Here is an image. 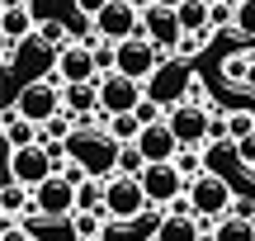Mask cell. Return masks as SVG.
<instances>
[{
	"instance_id": "obj_24",
	"label": "cell",
	"mask_w": 255,
	"mask_h": 241,
	"mask_svg": "<svg viewBox=\"0 0 255 241\" xmlns=\"http://www.w3.org/2000/svg\"><path fill=\"white\" fill-rule=\"evenodd\" d=\"M161 223H165V213H151V208H146L142 218H132V223H128V241H146V237L156 241V232H161Z\"/></svg>"
},
{
	"instance_id": "obj_23",
	"label": "cell",
	"mask_w": 255,
	"mask_h": 241,
	"mask_svg": "<svg viewBox=\"0 0 255 241\" xmlns=\"http://www.w3.org/2000/svg\"><path fill=\"white\" fill-rule=\"evenodd\" d=\"M104 132H109L119 147H128V142H137V137H142V119H137V114H114Z\"/></svg>"
},
{
	"instance_id": "obj_3",
	"label": "cell",
	"mask_w": 255,
	"mask_h": 241,
	"mask_svg": "<svg viewBox=\"0 0 255 241\" xmlns=\"http://www.w3.org/2000/svg\"><path fill=\"white\" fill-rule=\"evenodd\" d=\"M9 104L19 109V119L38 123V128H47V123H52L57 114L66 109V104H62V85H52L47 76H43V81H28V85H24V90H19Z\"/></svg>"
},
{
	"instance_id": "obj_10",
	"label": "cell",
	"mask_w": 255,
	"mask_h": 241,
	"mask_svg": "<svg viewBox=\"0 0 255 241\" xmlns=\"http://www.w3.org/2000/svg\"><path fill=\"white\" fill-rule=\"evenodd\" d=\"M142 81H128V76H119V71H109V76H100V109L109 114H137L142 109Z\"/></svg>"
},
{
	"instance_id": "obj_7",
	"label": "cell",
	"mask_w": 255,
	"mask_h": 241,
	"mask_svg": "<svg viewBox=\"0 0 255 241\" xmlns=\"http://www.w3.org/2000/svg\"><path fill=\"white\" fill-rule=\"evenodd\" d=\"M137 180H142V189H146V199H151V208H170V204H180V199L189 194V180L180 175V166H175V161L146 166Z\"/></svg>"
},
{
	"instance_id": "obj_28",
	"label": "cell",
	"mask_w": 255,
	"mask_h": 241,
	"mask_svg": "<svg viewBox=\"0 0 255 241\" xmlns=\"http://www.w3.org/2000/svg\"><path fill=\"white\" fill-rule=\"evenodd\" d=\"M232 28L255 43V0H237V19H232Z\"/></svg>"
},
{
	"instance_id": "obj_25",
	"label": "cell",
	"mask_w": 255,
	"mask_h": 241,
	"mask_svg": "<svg viewBox=\"0 0 255 241\" xmlns=\"http://www.w3.org/2000/svg\"><path fill=\"white\" fill-rule=\"evenodd\" d=\"M146 170V156L137 142H128V147H119V175H142Z\"/></svg>"
},
{
	"instance_id": "obj_29",
	"label": "cell",
	"mask_w": 255,
	"mask_h": 241,
	"mask_svg": "<svg viewBox=\"0 0 255 241\" xmlns=\"http://www.w3.org/2000/svg\"><path fill=\"white\" fill-rule=\"evenodd\" d=\"M0 241H33V227L19 223V218H5V232H0Z\"/></svg>"
},
{
	"instance_id": "obj_14",
	"label": "cell",
	"mask_w": 255,
	"mask_h": 241,
	"mask_svg": "<svg viewBox=\"0 0 255 241\" xmlns=\"http://www.w3.org/2000/svg\"><path fill=\"white\" fill-rule=\"evenodd\" d=\"M5 43H24L28 33H38V19L28 9V0H5Z\"/></svg>"
},
{
	"instance_id": "obj_12",
	"label": "cell",
	"mask_w": 255,
	"mask_h": 241,
	"mask_svg": "<svg viewBox=\"0 0 255 241\" xmlns=\"http://www.w3.org/2000/svg\"><path fill=\"white\" fill-rule=\"evenodd\" d=\"M33 208H38V218H71L76 213V185L66 175H52L47 185L33 189ZM28 223H33V218H28Z\"/></svg>"
},
{
	"instance_id": "obj_4",
	"label": "cell",
	"mask_w": 255,
	"mask_h": 241,
	"mask_svg": "<svg viewBox=\"0 0 255 241\" xmlns=\"http://www.w3.org/2000/svg\"><path fill=\"white\" fill-rule=\"evenodd\" d=\"M142 9L146 0H109L104 5V14L95 19V38H104V43H128V38L142 33Z\"/></svg>"
},
{
	"instance_id": "obj_32",
	"label": "cell",
	"mask_w": 255,
	"mask_h": 241,
	"mask_svg": "<svg viewBox=\"0 0 255 241\" xmlns=\"http://www.w3.org/2000/svg\"><path fill=\"white\" fill-rule=\"evenodd\" d=\"M203 47V33H184V43H180V57H194Z\"/></svg>"
},
{
	"instance_id": "obj_9",
	"label": "cell",
	"mask_w": 255,
	"mask_h": 241,
	"mask_svg": "<svg viewBox=\"0 0 255 241\" xmlns=\"http://www.w3.org/2000/svg\"><path fill=\"white\" fill-rule=\"evenodd\" d=\"M52 175H57V166H52V156H47V142L9 151V175H5V180H19V185L38 189V185H47Z\"/></svg>"
},
{
	"instance_id": "obj_26",
	"label": "cell",
	"mask_w": 255,
	"mask_h": 241,
	"mask_svg": "<svg viewBox=\"0 0 255 241\" xmlns=\"http://www.w3.org/2000/svg\"><path fill=\"white\" fill-rule=\"evenodd\" d=\"M251 132H255V114L251 109H232L227 114V137L241 142V137H251Z\"/></svg>"
},
{
	"instance_id": "obj_30",
	"label": "cell",
	"mask_w": 255,
	"mask_h": 241,
	"mask_svg": "<svg viewBox=\"0 0 255 241\" xmlns=\"http://www.w3.org/2000/svg\"><path fill=\"white\" fill-rule=\"evenodd\" d=\"M232 147H237V161H241V166L255 170V132H251V137H241V142H232Z\"/></svg>"
},
{
	"instance_id": "obj_5",
	"label": "cell",
	"mask_w": 255,
	"mask_h": 241,
	"mask_svg": "<svg viewBox=\"0 0 255 241\" xmlns=\"http://www.w3.org/2000/svg\"><path fill=\"white\" fill-rule=\"evenodd\" d=\"M47 81L62 85V90H66V85H90V81H100V57H95V43H71V47H62Z\"/></svg>"
},
{
	"instance_id": "obj_37",
	"label": "cell",
	"mask_w": 255,
	"mask_h": 241,
	"mask_svg": "<svg viewBox=\"0 0 255 241\" xmlns=\"http://www.w3.org/2000/svg\"><path fill=\"white\" fill-rule=\"evenodd\" d=\"M251 180H255V170H251Z\"/></svg>"
},
{
	"instance_id": "obj_33",
	"label": "cell",
	"mask_w": 255,
	"mask_h": 241,
	"mask_svg": "<svg viewBox=\"0 0 255 241\" xmlns=\"http://www.w3.org/2000/svg\"><path fill=\"white\" fill-rule=\"evenodd\" d=\"M189 104H203V81H189Z\"/></svg>"
},
{
	"instance_id": "obj_35",
	"label": "cell",
	"mask_w": 255,
	"mask_h": 241,
	"mask_svg": "<svg viewBox=\"0 0 255 241\" xmlns=\"http://www.w3.org/2000/svg\"><path fill=\"white\" fill-rule=\"evenodd\" d=\"M199 241H218V232H213V227L203 223V237H199Z\"/></svg>"
},
{
	"instance_id": "obj_18",
	"label": "cell",
	"mask_w": 255,
	"mask_h": 241,
	"mask_svg": "<svg viewBox=\"0 0 255 241\" xmlns=\"http://www.w3.org/2000/svg\"><path fill=\"white\" fill-rule=\"evenodd\" d=\"M33 241H81L71 218H33Z\"/></svg>"
},
{
	"instance_id": "obj_19",
	"label": "cell",
	"mask_w": 255,
	"mask_h": 241,
	"mask_svg": "<svg viewBox=\"0 0 255 241\" xmlns=\"http://www.w3.org/2000/svg\"><path fill=\"white\" fill-rule=\"evenodd\" d=\"M33 38H38V43H43L52 57L62 52V47H71V43H76V38L66 33V24H62V19H38V33H33Z\"/></svg>"
},
{
	"instance_id": "obj_2",
	"label": "cell",
	"mask_w": 255,
	"mask_h": 241,
	"mask_svg": "<svg viewBox=\"0 0 255 241\" xmlns=\"http://www.w3.org/2000/svg\"><path fill=\"white\" fill-rule=\"evenodd\" d=\"M146 208H151V199H146V189H142L137 175H114L109 180V189H104V218H109V223L128 227L132 218H142Z\"/></svg>"
},
{
	"instance_id": "obj_15",
	"label": "cell",
	"mask_w": 255,
	"mask_h": 241,
	"mask_svg": "<svg viewBox=\"0 0 255 241\" xmlns=\"http://www.w3.org/2000/svg\"><path fill=\"white\" fill-rule=\"evenodd\" d=\"M5 142H9V151L38 147V142H43V128H38V123H28V119H19L14 104H5Z\"/></svg>"
},
{
	"instance_id": "obj_21",
	"label": "cell",
	"mask_w": 255,
	"mask_h": 241,
	"mask_svg": "<svg viewBox=\"0 0 255 241\" xmlns=\"http://www.w3.org/2000/svg\"><path fill=\"white\" fill-rule=\"evenodd\" d=\"M251 71H255V52H232L227 62H222V81H227V85H241V90H246Z\"/></svg>"
},
{
	"instance_id": "obj_11",
	"label": "cell",
	"mask_w": 255,
	"mask_h": 241,
	"mask_svg": "<svg viewBox=\"0 0 255 241\" xmlns=\"http://www.w3.org/2000/svg\"><path fill=\"white\" fill-rule=\"evenodd\" d=\"M142 38H151L161 52H180L184 43V24H180V9H161V5H146L142 9Z\"/></svg>"
},
{
	"instance_id": "obj_1",
	"label": "cell",
	"mask_w": 255,
	"mask_h": 241,
	"mask_svg": "<svg viewBox=\"0 0 255 241\" xmlns=\"http://www.w3.org/2000/svg\"><path fill=\"white\" fill-rule=\"evenodd\" d=\"M189 208L194 218H203V223H222V218L237 208V194H232L227 175H218V170H203L199 180H189Z\"/></svg>"
},
{
	"instance_id": "obj_22",
	"label": "cell",
	"mask_w": 255,
	"mask_h": 241,
	"mask_svg": "<svg viewBox=\"0 0 255 241\" xmlns=\"http://www.w3.org/2000/svg\"><path fill=\"white\" fill-rule=\"evenodd\" d=\"M104 189H109V180H85L76 189V213H104Z\"/></svg>"
},
{
	"instance_id": "obj_17",
	"label": "cell",
	"mask_w": 255,
	"mask_h": 241,
	"mask_svg": "<svg viewBox=\"0 0 255 241\" xmlns=\"http://www.w3.org/2000/svg\"><path fill=\"white\" fill-rule=\"evenodd\" d=\"M180 24H184V33H203L208 38L213 33V5L208 0H184L180 5Z\"/></svg>"
},
{
	"instance_id": "obj_6",
	"label": "cell",
	"mask_w": 255,
	"mask_h": 241,
	"mask_svg": "<svg viewBox=\"0 0 255 241\" xmlns=\"http://www.w3.org/2000/svg\"><path fill=\"white\" fill-rule=\"evenodd\" d=\"M213 119L218 114H208V104H189V100H175L170 104V128L175 137H180V147H213Z\"/></svg>"
},
{
	"instance_id": "obj_20",
	"label": "cell",
	"mask_w": 255,
	"mask_h": 241,
	"mask_svg": "<svg viewBox=\"0 0 255 241\" xmlns=\"http://www.w3.org/2000/svg\"><path fill=\"white\" fill-rule=\"evenodd\" d=\"M213 232H218V241H255V218L227 213L222 223H213Z\"/></svg>"
},
{
	"instance_id": "obj_8",
	"label": "cell",
	"mask_w": 255,
	"mask_h": 241,
	"mask_svg": "<svg viewBox=\"0 0 255 241\" xmlns=\"http://www.w3.org/2000/svg\"><path fill=\"white\" fill-rule=\"evenodd\" d=\"M156 66H161V47L151 43V38H128V43H119V57H114V71L128 76V81H151Z\"/></svg>"
},
{
	"instance_id": "obj_34",
	"label": "cell",
	"mask_w": 255,
	"mask_h": 241,
	"mask_svg": "<svg viewBox=\"0 0 255 241\" xmlns=\"http://www.w3.org/2000/svg\"><path fill=\"white\" fill-rule=\"evenodd\" d=\"M146 5H161V9H180L184 0H146Z\"/></svg>"
},
{
	"instance_id": "obj_36",
	"label": "cell",
	"mask_w": 255,
	"mask_h": 241,
	"mask_svg": "<svg viewBox=\"0 0 255 241\" xmlns=\"http://www.w3.org/2000/svg\"><path fill=\"white\" fill-rule=\"evenodd\" d=\"M208 5H237V0H208Z\"/></svg>"
},
{
	"instance_id": "obj_16",
	"label": "cell",
	"mask_w": 255,
	"mask_h": 241,
	"mask_svg": "<svg viewBox=\"0 0 255 241\" xmlns=\"http://www.w3.org/2000/svg\"><path fill=\"white\" fill-rule=\"evenodd\" d=\"M62 104L76 114V119L100 114V81H90V85H66V90H62Z\"/></svg>"
},
{
	"instance_id": "obj_13",
	"label": "cell",
	"mask_w": 255,
	"mask_h": 241,
	"mask_svg": "<svg viewBox=\"0 0 255 241\" xmlns=\"http://www.w3.org/2000/svg\"><path fill=\"white\" fill-rule=\"evenodd\" d=\"M137 147H142L146 166H161V161H175V156L184 151L170 123H151V128H142V137H137Z\"/></svg>"
},
{
	"instance_id": "obj_27",
	"label": "cell",
	"mask_w": 255,
	"mask_h": 241,
	"mask_svg": "<svg viewBox=\"0 0 255 241\" xmlns=\"http://www.w3.org/2000/svg\"><path fill=\"white\" fill-rule=\"evenodd\" d=\"M175 166H180V175H184V180H199L203 170H208V161L199 156V147H184L180 156H175Z\"/></svg>"
},
{
	"instance_id": "obj_31",
	"label": "cell",
	"mask_w": 255,
	"mask_h": 241,
	"mask_svg": "<svg viewBox=\"0 0 255 241\" xmlns=\"http://www.w3.org/2000/svg\"><path fill=\"white\" fill-rule=\"evenodd\" d=\"M104 5H109V0H76V14H81V19H90V24H95V19L104 14Z\"/></svg>"
}]
</instances>
